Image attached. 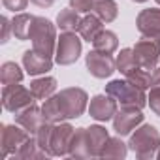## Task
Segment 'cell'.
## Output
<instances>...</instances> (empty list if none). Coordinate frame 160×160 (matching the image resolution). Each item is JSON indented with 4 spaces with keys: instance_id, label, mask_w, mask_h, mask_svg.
Wrapping results in <instances>:
<instances>
[{
    "instance_id": "cell-1",
    "label": "cell",
    "mask_w": 160,
    "mask_h": 160,
    "mask_svg": "<svg viewBox=\"0 0 160 160\" xmlns=\"http://www.w3.org/2000/svg\"><path fill=\"white\" fill-rule=\"evenodd\" d=\"M89 108V94L81 87H68L49 96L42 106V117L47 122H62L77 119Z\"/></svg>"
},
{
    "instance_id": "cell-2",
    "label": "cell",
    "mask_w": 160,
    "mask_h": 160,
    "mask_svg": "<svg viewBox=\"0 0 160 160\" xmlns=\"http://www.w3.org/2000/svg\"><path fill=\"white\" fill-rule=\"evenodd\" d=\"M108 139H109V134L100 124L75 128L72 147H70V156H73V158H96L102 154V149H104Z\"/></svg>"
},
{
    "instance_id": "cell-3",
    "label": "cell",
    "mask_w": 160,
    "mask_h": 160,
    "mask_svg": "<svg viewBox=\"0 0 160 160\" xmlns=\"http://www.w3.org/2000/svg\"><path fill=\"white\" fill-rule=\"evenodd\" d=\"M128 149L134 151L136 156L141 160L156 156V152L160 149V132L156 130V126L141 122L136 128V132L130 136Z\"/></svg>"
},
{
    "instance_id": "cell-4",
    "label": "cell",
    "mask_w": 160,
    "mask_h": 160,
    "mask_svg": "<svg viewBox=\"0 0 160 160\" xmlns=\"http://www.w3.org/2000/svg\"><path fill=\"white\" fill-rule=\"evenodd\" d=\"M28 40H32V47L36 51H40L47 57H53L55 49H57V40H58L57 38V27L49 19L34 15Z\"/></svg>"
},
{
    "instance_id": "cell-5",
    "label": "cell",
    "mask_w": 160,
    "mask_h": 160,
    "mask_svg": "<svg viewBox=\"0 0 160 160\" xmlns=\"http://www.w3.org/2000/svg\"><path fill=\"white\" fill-rule=\"evenodd\" d=\"M106 92L111 94L121 106H138V108H145L147 102V94L143 89L136 87L134 83H130L128 79H113L106 85Z\"/></svg>"
},
{
    "instance_id": "cell-6",
    "label": "cell",
    "mask_w": 160,
    "mask_h": 160,
    "mask_svg": "<svg viewBox=\"0 0 160 160\" xmlns=\"http://www.w3.org/2000/svg\"><path fill=\"white\" fill-rule=\"evenodd\" d=\"M36 104V96L32 94L30 87H23L21 83L4 85L2 87V106L10 113H19L27 109L28 106Z\"/></svg>"
},
{
    "instance_id": "cell-7",
    "label": "cell",
    "mask_w": 160,
    "mask_h": 160,
    "mask_svg": "<svg viewBox=\"0 0 160 160\" xmlns=\"http://www.w3.org/2000/svg\"><path fill=\"white\" fill-rule=\"evenodd\" d=\"M32 134L23 128L21 124H2V132H0V149H2V158L13 156L28 139Z\"/></svg>"
},
{
    "instance_id": "cell-8",
    "label": "cell",
    "mask_w": 160,
    "mask_h": 160,
    "mask_svg": "<svg viewBox=\"0 0 160 160\" xmlns=\"http://www.w3.org/2000/svg\"><path fill=\"white\" fill-rule=\"evenodd\" d=\"M81 57V40L75 32H62L57 40L55 62L60 66H70Z\"/></svg>"
},
{
    "instance_id": "cell-9",
    "label": "cell",
    "mask_w": 160,
    "mask_h": 160,
    "mask_svg": "<svg viewBox=\"0 0 160 160\" xmlns=\"http://www.w3.org/2000/svg\"><path fill=\"white\" fill-rule=\"evenodd\" d=\"M132 49H134V57H136L138 66H141V68H145L149 72L158 66V60H160V38L143 36L141 40L136 42V45Z\"/></svg>"
},
{
    "instance_id": "cell-10",
    "label": "cell",
    "mask_w": 160,
    "mask_h": 160,
    "mask_svg": "<svg viewBox=\"0 0 160 160\" xmlns=\"http://www.w3.org/2000/svg\"><path fill=\"white\" fill-rule=\"evenodd\" d=\"M145 115L141 111V108L138 106H121V109H117L115 117H113V130L117 136H128L132 134V130H136L141 122H143Z\"/></svg>"
},
{
    "instance_id": "cell-11",
    "label": "cell",
    "mask_w": 160,
    "mask_h": 160,
    "mask_svg": "<svg viewBox=\"0 0 160 160\" xmlns=\"http://www.w3.org/2000/svg\"><path fill=\"white\" fill-rule=\"evenodd\" d=\"M73 134H75V128L68 121L53 124L51 138H49V152L53 156H66V154H70Z\"/></svg>"
},
{
    "instance_id": "cell-12",
    "label": "cell",
    "mask_w": 160,
    "mask_h": 160,
    "mask_svg": "<svg viewBox=\"0 0 160 160\" xmlns=\"http://www.w3.org/2000/svg\"><path fill=\"white\" fill-rule=\"evenodd\" d=\"M85 66H87V72L96 79H106L117 70L115 58L109 53H102L96 49H92L85 55Z\"/></svg>"
},
{
    "instance_id": "cell-13",
    "label": "cell",
    "mask_w": 160,
    "mask_h": 160,
    "mask_svg": "<svg viewBox=\"0 0 160 160\" xmlns=\"http://www.w3.org/2000/svg\"><path fill=\"white\" fill-rule=\"evenodd\" d=\"M117 100L111 96V94H96L91 98V104H89V115L94 119V121H100V122H106V121H113L115 113H117Z\"/></svg>"
},
{
    "instance_id": "cell-14",
    "label": "cell",
    "mask_w": 160,
    "mask_h": 160,
    "mask_svg": "<svg viewBox=\"0 0 160 160\" xmlns=\"http://www.w3.org/2000/svg\"><path fill=\"white\" fill-rule=\"evenodd\" d=\"M136 27L141 36L147 38H160V10L158 8H145L136 17Z\"/></svg>"
},
{
    "instance_id": "cell-15",
    "label": "cell",
    "mask_w": 160,
    "mask_h": 160,
    "mask_svg": "<svg viewBox=\"0 0 160 160\" xmlns=\"http://www.w3.org/2000/svg\"><path fill=\"white\" fill-rule=\"evenodd\" d=\"M23 68L28 75H40V73H47L53 68V58L32 49H27L23 53Z\"/></svg>"
},
{
    "instance_id": "cell-16",
    "label": "cell",
    "mask_w": 160,
    "mask_h": 160,
    "mask_svg": "<svg viewBox=\"0 0 160 160\" xmlns=\"http://www.w3.org/2000/svg\"><path fill=\"white\" fill-rule=\"evenodd\" d=\"M15 122L21 124L23 128H27L32 136L38 132V128L43 124V117H42V108H38L36 104L28 106L27 109L15 113Z\"/></svg>"
},
{
    "instance_id": "cell-17",
    "label": "cell",
    "mask_w": 160,
    "mask_h": 160,
    "mask_svg": "<svg viewBox=\"0 0 160 160\" xmlns=\"http://www.w3.org/2000/svg\"><path fill=\"white\" fill-rule=\"evenodd\" d=\"M102 30H104V21L98 15H94V13L85 15L81 19V23H79V27H77V34L81 36L85 42H89V43H92Z\"/></svg>"
},
{
    "instance_id": "cell-18",
    "label": "cell",
    "mask_w": 160,
    "mask_h": 160,
    "mask_svg": "<svg viewBox=\"0 0 160 160\" xmlns=\"http://www.w3.org/2000/svg\"><path fill=\"white\" fill-rule=\"evenodd\" d=\"M57 79L47 75V77H40V79H34V81L30 83V91L32 94L36 96V100H47L49 96H53L57 92Z\"/></svg>"
},
{
    "instance_id": "cell-19",
    "label": "cell",
    "mask_w": 160,
    "mask_h": 160,
    "mask_svg": "<svg viewBox=\"0 0 160 160\" xmlns=\"http://www.w3.org/2000/svg\"><path fill=\"white\" fill-rule=\"evenodd\" d=\"M53 154L49 151H45L43 147H40V143L36 141V138L32 136L15 154L13 158H19V160H32V158H51Z\"/></svg>"
},
{
    "instance_id": "cell-20",
    "label": "cell",
    "mask_w": 160,
    "mask_h": 160,
    "mask_svg": "<svg viewBox=\"0 0 160 160\" xmlns=\"http://www.w3.org/2000/svg\"><path fill=\"white\" fill-rule=\"evenodd\" d=\"M32 21H34V15H30V13H25V12L15 13V17L12 19V25H13V32L12 34L15 36V40H19V42H27L28 40Z\"/></svg>"
},
{
    "instance_id": "cell-21",
    "label": "cell",
    "mask_w": 160,
    "mask_h": 160,
    "mask_svg": "<svg viewBox=\"0 0 160 160\" xmlns=\"http://www.w3.org/2000/svg\"><path fill=\"white\" fill-rule=\"evenodd\" d=\"M79 23H81V17H79V12H75L73 8H64L57 15V27L62 32H77Z\"/></svg>"
},
{
    "instance_id": "cell-22",
    "label": "cell",
    "mask_w": 160,
    "mask_h": 160,
    "mask_svg": "<svg viewBox=\"0 0 160 160\" xmlns=\"http://www.w3.org/2000/svg\"><path fill=\"white\" fill-rule=\"evenodd\" d=\"M25 77V72L21 70V66L13 60H6L0 68V81L2 85H13V83H21Z\"/></svg>"
},
{
    "instance_id": "cell-23",
    "label": "cell",
    "mask_w": 160,
    "mask_h": 160,
    "mask_svg": "<svg viewBox=\"0 0 160 160\" xmlns=\"http://www.w3.org/2000/svg\"><path fill=\"white\" fill-rule=\"evenodd\" d=\"M117 47H119V38H117V34L113 32V30H102L98 36H96V40L92 42V49H96V51H102V53H113V51H117Z\"/></svg>"
},
{
    "instance_id": "cell-24",
    "label": "cell",
    "mask_w": 160,
    "mask_h": 160,
    "mask_svg": "<svg viewBox=\"0 0 160 160\" xmlns=\"http://www.w3.org/2000/svg\"><path fill=\"white\" fill-rule=\"evenodd\" d=\"M92 13L98 15L104 23H113L119 15V6L115 0H96Z\"/></svg>"
},
{
    "instance_id": "cell-25",
    "label": "cell",
    "mask_w": 160,
    "mask_h": 160,
    "mask_svg": "<svg viewBox=\"0 0 160 160\" xmlns=\"http://www.w3.org/2000/svg\"><path fill=\"white\" fill-rule=\"evenodd\" d=\"M126 152H128V145L121 139V136H115L106 141L100 158H124Z\"/></svg>"
},
{
    "instance_id": "cell-26",
    "label": "cell",
    "mask_w": 160,
    "mask_h": 160,
    "mask_svg": "<svg viewBox=\"0 0 160 160\" xmlns=\"http://www.w3.org/2000/svg\"><path fill=\"white\" fill-rule=\"evenodd\" d=\"M115 62H117V70H119L122 75H126L128 72H132V70L138 66V62H136V57H134V49H130V47H124V49H121V53L117 55Z\"/></svg>"
},
{
    "instance_id": "cell-27",
    "label": "cell",
    "mask_w": 160,
    "mask_h": 160,
    "mask_svg": "<svg viewBox=\"0 0 160 160\" xmlns=\"http://www.w3.org/2000/svg\"><path fill=\"white\" fill-rule=\"evenodd\" d=\"M149 73H151L149 70H145V68H141V66H136V68H134L132 72H128L124 77L128 79L130 83H134L136 87H139V89L145 91V89H151V87H149Z\"/></svg>"
},
{
    "instance_id": "cell-28",
    "label": "cell",
    "mask_w": 160,
    "mask_h": 160,
    "mask_svg": "<svg viewBox=\"0 0 160 160\" xmlns=\"http://www.w3.org/2000/svg\"><path fill=\"white\" fill-rule=\"evenodd\" d=\"M96 0H70V8H73L79 13H92Z\"/></svg>"
},
{
    "instance_id": "cell-29",
    "label": "cell",
    "mask_w": 160,
    "mask_h": 160,
    "mask_svg": "<svg viewBox=\"0 0 160 160\" xmlns=\"http://www.w3.org/2000/svg\"><path fill=\"white\" fill-rule=\"evenodd\" d=\"M147 102H149L151 109L154 111V115L160 117V85L151 89V92H149V96H147Z\"/></svg>"
},
{
    "instance_id": "cell-30",
    "label": "cell",
    "mask_w": 160,
    "mask_h": 160,
    "mask_svg": "<svg viewBox=\"0 0 160 160\" xmlns=\"http://www.w3.org/2000/svg\"><path fill=\"white\" fill-rule=\"evenodd\" d=\"M28 2H30V0H2L4 8L10 10V12H13V13H21L23 10H27Z\"/></svg>"
},
{
    "instance_id": "cell-31",
    "label": "cell",
    "mask_w": 160,
    "mask_h": 160,
    "mask_svg": "<svg viewBox=\"0 0 160 160\" xmlns=\"http://www.w3.org/2000/svg\"><path fill=\"white\" fill-rule=\"evenodd\" d=\"M0 23H2V38H0V42H2V43H8V42H10V32H13V25H12V21H10L6 15L0 17Z\"/></svg>"
},
{
    "instance_id": "cell-32",
    "label": "cell",
    "mask_w": 160,
    "mask_h": 160,
    "mask_svg": "<svg viewBox=\"0 0 160 160\" xmlns=\"http://www.w3.org/2000/svg\"><path fill=\"white\" fill-rule=\"evenodd\" d=\"M158 85H160V66L152 68L151 73H149V87L152 89V87H158Z\"/></svg>"
},
{
    "instance_id": "cell-33",
    "label": "cell",
    "mask_w": 160,
    "mask_h": 160,
    "mask_svg": "<svg viewBox=\"0 0 160 160\" xmlns=\"http://www.w3.org/2000/svg\"><path fill=\"white\" fill-rule=\"evenodd\" d=\"M30 2L38 8H51L55 4V0H30Z\"/></svg>"
},
{
    "instance_id": "cell-34",
    "label": "cell",
    "mask_w": 160,
    "mask_h": 160,
    "mask_svg": "<svg viewBox=\"0 0 160 160\" xmlns=\"http://www.w3.org/2000/svg\"><path fill=\"white\" fill-rule=\"evenodd\" d=\"M132 2H138V4H141V2H147V0H132Z\"/></svg>"
},
{
    "instance_id": "cell-35",
    "label": "cell",
    "mask_w": 160,
    "mask_h": 160,
    "mask_svg": "<svg viewBox=\"0 0 160 160\" xmlns=\"http://www.w3.org/2000/svg\"><path fill=\"white\" fill-rule=\"evenodd\" d=\"M156 158H160V149H158V152H156Z\"/></svg>"
},
{
    "instance_id": "cell-36",
    "label": "cell",
    "mask_w": 160,
    "mask_h": 160,
    "mask_svg": "<svg viewBox=\"0 0 160 160\" xmlns=\"http://www.w3.org/2000/svg\"><path fill=\"white\" fill-rule=\"evenodd\" d=\"M156 2H158V4H160V0H156Z\"/></svg>"
}]
</instances>
